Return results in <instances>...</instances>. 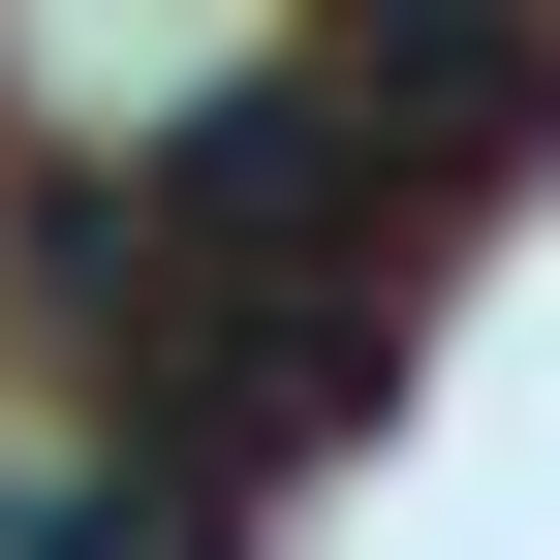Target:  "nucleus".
Segmentation results:
<instances>
[{
    "instance_id": "f257e3e1",
    "label": "nucleus",
    "mask_w": 560,
    "mask_h": 560,
    "mask_svg": "<svg viewBox=\"0 0 560 560\" xmlns=\"http://www.w3.org/2000/svg\"><path fill=\"white\" fill-rule=\"evenodd\" d=\"M32 312H62V374L125 405V467H187V499H280V467L374 405V280H249L187 219H125V187L32 219Z\"/></svg>"
},
{
    "instance_id": "f03ea898",
    "label": "nucleus",
    "mask_w": 560,
    "mask_h": 560,
    "mask_svg": "<svg viewBox=\"0 0 560 560\" xmlns=\"http://www.w3.org/2000/svg\"><path fill=\"white\" fill-rule=\"evenodd\" d=\"M312 94H342L374 187H499V156H560V32H529V0H312Z\"/></svg>"
}]
</instances>
